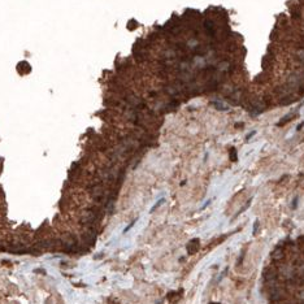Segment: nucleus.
Returning <instances> with one entry per match:
<instances>
[{
    "label": "nucleus",
    "mask_w": 304,
    "mask_h": 304,
    "mask_svg": "<svg viewBox=\"0 0 304 304\" xmlns=\"http://www.w3.org/2000/svg\"><path fill=\"white\" fill-rule=\"evenodd\" d=\"M276 277V270L272 269V268H269V269H266L265 273H264V278L266 281H272V278Z\"/></svg>",
    "instance_id": "f257e3e1"
},
{
    "label": "nucleus",
    "mask_w": 304,
    "mask_h": 304,
    "mask_svg": "<svg viewBox=\"0 0 304 304\" xmlns=\"http://www.w3.org/2000/svg\"><path fill=\"white\" fill-rule=\"evenodd\" d=\"M272 257H273L274 260H281L282 257H283V252L281 251V248H277L274 252H273V254H272Z\"/></svg>",
    "instance_id": "f03ea898"
},
{
    "label": "nucleus",
    "mask_w": 304,
    "mask_h": 304,
    "mask_svg": "<svg viewBox=\"0 0 304 304\" xmlns=\"http://www.w3.org/2000/svg\"><path fill=\"white\" fill-rule=\"evenodd\" d=\"M299 298H300V299H303V300H304V291H302L300 294H299Z\"/></svg>",
    "instance_id": "7ed1b4c3"
}]
</instances>
